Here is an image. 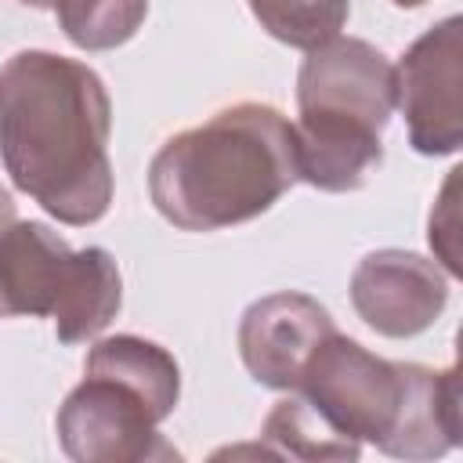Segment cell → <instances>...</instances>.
<instances>
[{
    "mask_svg": "<svg viewBox=\"0 0 463 463\" xmlns=\"http://www.w3.org/2000/svg\"><path fill=\"white\" fill-rule=\"evenodd\" d=\"M83 373H101V376H112V380L134 387L159 412V420L174 416L177 398H181L177 358L163 344L134 336V333H116V336L98 340L87 351Z\"/></svg>",
    "mask_w": 463,
    "mask_h": 463,
    "instance_id": "11",
    "label": "cell"
},
{
    "mask_svg": "<svg viewBox=\"0 0 463 463\" xmlns=\"http://www.w3.org/2000/svg\"><path fill=\"white\" fill-rule=\"evenodd\" d=\"M123 307L119 264L105 246L72 250L43 221H14L0 242V318L51 315L61 344L94 340Z\"/></svg>",
    "mask_w": 463,
    "mask_h": 463,
    "instance_id": "4",
    "label": "cell"
},
{
    "mask_svg": "<svg viewBox=\"0 0 463 463\" xmlns=\"http://www.w3.org/2000/svg\"><path fill=\"white\" fill-rule=\"evenodd\" d=\"M159 412L127 383L83 373L58 409L61 452L76 463H159L181 452L159 434Z\"/></svg>",
    "mask_w": 463,
    "mask_h": 463,
    "instance_id": "6",
    "label": "cell"
},
{
    "mask_svg": "<svg viewBox=\"0 0 463 463\" xmlns=\"http://www.w3.org/2000/svg\"><path fill=\"white\" fill-rule=\"evenodd\" d=\"M22 4H29V7H54V0H22Z\"/></svg>",
    "mask_w": 463,
    "mask_h": 463,
    "instance_id": "16",
    "label": "cell"
},
{
    "mask_svg": "<svg viewBox=\"0 0 463 463\" xmlns=\"http://www.w3.org/2000/svg\"><path fill=\"white\" fill-rule=\"evenodd\" d=\"M18 221V206H14V195L0 184V242H4V235L11 232V224Z\"/></svg>",
    "mask_w": 463,
    "mask_h": 463,
    "instance_id": "15",
    "label": "cell"
},
{
    "mask_svg": "<svg viewBox=\"0 0 463 463\" xmlns=\"http://www.w3.org/2000/svg\"><path fill=\"white\" fill-rule=\"evenodd\" d=\"M109 134L112 101L90 65L54 51H18L0 65V163L54 221L87 228L109 213Z\"/></svg>",
    "mask_w": 463,
    "mask_h": 463,
    "instance_id": "1",
    "label": "cell"
},
{
    "mask_svg": "<svg viewBox=\"0 0 463 463\" xmlns=\"http://www.w3.org/2000/svg\"><path fill=\"white\" fill-rule=\"evenodd\" d=\"M459 369L434 373L430 365L409 362L405 405L383 452L398 459H434L459 445Z\"/></svg>",
    "mask_w": 463,
    "mask_h": 463,
    "instance_id": "10",
    "label": "cell"
},
{
    "mask_svg": "<svg viewBox=\"0 0 463 463\" xmlns=\"http://www.w3.org/2000/svg\"><path fill=\"white\" fill-rule=\"evenodd\" d=\"M329 311L297 289L253 300L239 318V358L246 373L271 391H293L311 351L333 333Z\"/></svg>",
    "mask_w": 463,
    "mask_h": 463,
    "instance_id": "9",
    "label": "cell"
},
{
    "mask_svg": "<svg viewBox=\"0 0 463 463\" xmlns=\"http://www.w3.org/2000/svg\"><path fill=\"white\" fill-rule=\"evenodd\" d=\"M297 170L318 192H358L383 163L394 116V65L358 36H333L307 51L297 72Z\"/></svg>",
    "mask_w": 463,
    "mask_h": 463,
    "instance_id": "3",
    "label": "cell"
},
{
    "mask_svg": "<svg viewBox=\"0 0 463 463\" xmlns=\"http://www.w3.org/2000/svg\"><path fill=\"white\" fill-rule=\"evenodd\" d=\"M445 304L449 279L420 253L373 250L351 271V307L380 336H420L441 318Z\"/></svg>",
    "mask_w": 463,
    "mask_h": 463,
    "instance_id": "8",
    "label": "cell"
},
{
    "mask_svg": "<svg viewBox=\"0 0 463 463\" xmlns=\"http://www.w3.org/2000/svg\"><path fill=\"white\" fill-rule=\"evenodd\" d=\"M51 11L80 51H112L141 29L148 0H54Z\"/></svg>",
    "mask_w": 463,
    "mask_h": 463,
    "instance_id": "13",
    "label": "cell"
},
{
    "mask_svg": "<svg viewBox=\"0 0 463 463\" xmlns=\"http://www.w3.org/2000/svg\"><path fill=\"white\" fill-rule=\"evenodd\" d=\"M250 11L279 43L311 51L340 36L351 14V0H250Z\"/></svg>",
    "mask_w": 463,
    "mask_h": 463,
    "instance_id": "14",
    "label": "cell"
},
{
    "mask_svg": "<svg viewBox=\"0 0 463 463\" xmlns=\"http://www.w3.org/2000/svg\"><path fill=\"white\" fill-rule=\"evenodd\" d=\"M394 109L420 156H452L463 145V18L449 14L409 43L394 65Z\"/></svg>",
    "mask_w": 463,
    "mask_h": 463,
    "instance_id": "7",
    "label": "cell"
},
{
    "mask_svg": "<svg viewBox=\"0 0 463 463\" xmlns=\"http://www.w3.org/2000/svg\"><path fill=\"white\" fill-rule=\"evenodd\" d=\"M260 441L271 456L282 459H358L362 452V445H351L333 434L297 391L275 402V409L264 416Z\"/></svg>",
    "mask_w": 463,
    "mask_h": 463,
    "instance_id": "12",
    "label": "cell"
},
{
    "mask_svg": "<svg viewBox=\"0 0 463 463\" xmlns=\"http://www.w3.org/2000/svg\"><path fill=\"white\" fill-rule=\"evenodd\" d=\"M293 123L264 101H235L159 145L148 163L152 206L181 232H221L268 213L293 184Z\"/></svg>",
    "mask_w": 463,
    "mask_h": 463,
    "instance_id": "2",
    "label": "cell"
},
{
    "mask_svg": "<svg viewBox=\"0 0 463 463\" xmlns=\"http://www.w3.org/2000/svg\"><path fill=\"white\" fill-rule=\"evenodd\" d=\"M391 4H398V7H420V4H427V0H391Z\"/></svg>",
    "mask_w": 463,
    "mask_h": 463,
    "instance_id": "17",
    "label": "cell"
},
{
    "mask_svg": "<svg viewBox=\"0 0 463 463\" xmlns=\"http://www.w3.org/2000/svg\"><path fill=\"white\" fill-rule=\"evenodd\" d=\"M409 387V362H387L344 333H329L307 358L297 394L315 416L351 445H376L394 438Z\"/></svg>",
    "mask_w": 463,
    "mask_h": 463,
    "instance_id": "5",
    "label": "cell"
}]
</instances>
